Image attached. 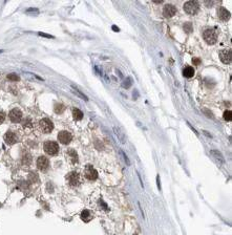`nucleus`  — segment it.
<instances>
[{
	"mask_svg": "<svg viewBox=\"0 0 232 235\" xmlns=\"http://www.w3.org/2000/svg\"><path fill=\"white\" fill-rule=\"evenodd\" d=\"M48 167H50V161L46 156L41 155L37 160V168L39 170L42 171V172H46L48 170Z\"/></svg>",
	"mask_w": 232,
	"mask_h": 235,
	"instance_id": "0eeeda50",
	"label": "nucleus"
},
{
	"mask_svg": "<svg viewBox=\"0 0 232 235\" xmlns=\"http://www.w3.org/2000/svg\"><path fill=\"white\" fill-rule=\"evenodd\" d=\"M183 75H184L186 78H191L194 76V69L193 67L191 66H186L183 70Z\"/></svg>",
	"mask_w": 232,
	"mask_h": 235,
	"instance_id": "dca6fc26",
	"label": "nucleus"
},
{
	"mask_svg": "<svg viewBox=\"0 0 232 235\" xmlns=\"http://www.w3.org/2000/svg\"><path fill=\"white\" fill-rule=\"evenodd\" d=\"M200 62H201V61H200L199 58H194V59H193V63H194V64H195V65H199V64H200Z\"/></svg>",
	"mask_w": 232,
	"mask_h": 235,
	"instance_id": "2f4dec72",
	"label": "nucleus"
},
{
	"mask_svg": "<svg viewBox=\"0 0 232 235\" xmlns=\"http://www.w3.org/2000/svg\"><path fill=\"white\" fill-rule=\"evenodd\" d=\"M204 132H205V133H206V135H207V137H210V138H211V134L209 133V132H207V131H204Z\"/></svg>",
	"mask_w": 232,
	"mask_h": 235,
	"instance_id": "473e14b6",
	"label": "nucleus"
},
{
	"mask_svg": "<svg viewBox=\"0 0 232 235\" xmlns=\"http://www.w3.org/2000/svg\"><path fill=\"white\" fill-rule=\"evenodd\" d=\"M5 120V113L3 111H0V124H2Z\"/></svg>",
	"mask_w": 232,
	"mask_h": 235,
	"instance_id": "bb28decb",
	"label": "nucleus"
},
{
	"mask_svg": "<svg viewBox=\"0 0 232 235\" xmlns=\"http://www.w3.org/2000/svg\"><path fill=\"white\" fill-rule=\"evenodd\" d=\"M184 29H185V32L186 33H191L192 32V25H191V23L190 22H187V23H185L184 24Z\"/></svg>",
	"mask_w": 232,
	"mask_h": 235,
	"instance_id": "5701e85b",
	"label": "nucleus"
},
{
	"mask_svg": "<svg viewBox=\"0 0 232 235\" xmlns=\"http://www.w3.org/2000/svg\"><path fill=\"white\" fill-rule=\"evenodd\" d=\"M81 218L84 221H89V219L91 218V212H89L88 210H84V211L81 213Z\"/></svg>",
	"mask_w": 232,
	"mask_h": 235,
	"instance_id": "aec40b11",
	"label": "nucleus"
},
{
	"mask_svg": "<svg viewBox=\"0 0 232 235\" xmlns=\"http://www.w3.org/2000/svg\"><path fill=\"white\" fill-rule=\"evenodd\" d=\"M100 205L103 207V208H104V210H108L107 206H106V204H104V201H100Z\"/></svg>",
	"mask_w": 232,
	"mask_h": 235,
	"instance_id": "7c9ffc66",
	"label": "nucleus"
},
{
	"mask_svg": "<svg viewBox=\"0 0 232 235\" xmlns=\"http://www.w3.org/2000/svg\"><path fill=\"white\" fill-rule=\"evenodd\" d=\"M220 59L223 63L229 64L231 62V50L230 49H222L220 52Z\"/></svg>",
	"mask_w": 232,
	"mask_h": 235,
	"instance_id": "9b49d317",
	"label": "nucleus"
},
{
	"mask_svg": "<svg viewBox=\"0 0 232 235\" xmlns=\"http://www.w3.org/2000/svg\"><path fill=\"white\" fill-rule=\"evenodd\" d=\"M39 35H40V36H42V37H45V38H54L53 36L47 35V34H45V33H39Z\"/></svg>",
	"mask_w": 232,
	"mask_h": 235,
	"instance_id": "c85d7f7f",
	"label": "nucleus"
},
{
	"mask_svg": "<svg viewBox=\"0 0 232 235\" xmlns=\"http://www.w3.org/2000/svg\"><path fill=\"white\" fill-rule=\"evenodd\" d=\"M32 125H33V124H32V120L29 119V118H27V120L23 122V127L24 128H25V127H32Z\"/></svg>",
	"mask_w": 232,
	"mask_h": 235,
	"instance_id": "a878e982",
	"label": "nucleus"
},
{
	"mask_svg": "<svg viewBox=\"0 0 232 235\" xmlns=\"http://www.w3.org/2000/svg\"><path fill=\"white\" fill-rule=\"evenodd\" d=\"M63 110H64V106L61 105V104H59V105H58V104H57V105L55 106V111H56V112H57V113H61Z\"/></svg>",
	"mask_w": 232,
	"mask_h": 235,
	"instance_id": "393cba45",
	"label": "nucleus"
},
{
	"mask_svg": "<svg viewBox=\"0 0 232 235\" xmlns=\"http://www.w3.org/2000/svg\"><path fill=\"white\" fill-rule=\"evenodd\" d=\"M230 12L227 11L225 7H220L218 9V17L222 21H227V20L230 19Z\"/></svg>",
	"mask_w": 232,
	"mask_h": 235,
	"instance_id": "ddd939ff",
	"label": "nucleus"
},
{
	"mask_svg": "<svg viewBox=\"0 0 232 235\" xmlns=\"http://www.w3.org/2000/svg\"><path fill=\"white\" fill-rule=\"evenodd\" d=\"M130 85H131V79H130V78H127L126 81L123 82V85H122V86L124 87V88H129Z\"/></svg>",
	"mask_w": 232,
	"mask_h": 235,
	"instance_id": "b1692460",
	"label": "nucleus"
},
{
	"mask_svg": "<svg viewBox=\"0 0 232 235\" xmlns=\"http://www.w3.org/2000/svg\"><path fill=\"white\" fill-rule=\"evenodd\" d=\"M66 180H67V183H68L70 186H72V187H76V186H78L80 183L79 173L76 172V171H72V172H70L66 175Z\"/></svg>",
	"mask_w": 232,
	"mask_h": 235,
	"instance_id": "6e6552de",
	"label": "nucleus"
},
{
	"mask_svg": "<svg viewBox=\"0 0 232 235\" xmlns=\"http://www.w3.org/2000/svg\"><path fill=\"white\" fill-rule=\"evenodd\" d=\"M7 80H10V81H19L20 78L18 77V75L16 74H10L7 75Z\"/></svg>",
	"mask_w": 232,
	"mask_h": 235,
	"instance_id": "4be33fe9",
	"label": "nucleus"
},
{
	"mask_svg": "<svg viewBox=\"0 0 232 235\" xmlns=\"http://www.w3.org/2000/svg\"><path fill=\"white\" fill-rule=\"evenodd\" d=\"M38 127L40 129V131L44 132V133H50L54 129V123L47 118H44V119L39 121Z\"/></svg>",
	"mask_w": 232,
	"mask_h": 235,
	"instance_id": "f257e3e1",
	"label": "nucleus"
},
{
	"mask_svg": "<svg viewBox=\"0 0 232 235\" xmlns=\"http://www.w3.org/2000/svg\"><path fill=\"white\" fill-rule=\"evenodd\" d=\"M73 140V135L70 132L66 131V130H62L58 133V141L63 145H67L70 144Z\"/></svg>",
	"mask_w": 232,
	"mask_h": 235,
	"instance_id": "423d86ee",
	"label": "nucleus"
},
{
	"mask_svg": "<svg viewBox=\"0 0 232 235\" xmlns=\"http://www.w3.org/2000/svg\"><path fill=\"white\" fill-rule=\"evenodd\" d=\"M43 149L45 151V153L48 155H56L59 152V145L53 141H47L44 143Z\"/></svg>",
	"mask_w": 232,
	"mask_h": 235,
	"instance_id": "f03ea898",
	"label": "nucleus"
},
{
	"mask_svg": "<svg viewBox=\"0 0 232 235\" xmlns=\"http://www.w3.org/2000/svg\"><path fill=\"white\" fill-rule=\"evenodd\" d=\"M223 118H224V120H225V121H228V122H230V121L232 120V112H231V110H226L225 112H224V115H223Z\"/></svg>",
	"mask_w": 232,
	"mask_h": 235,
	"instance_id": "412c9836",
	"label": "nucleus"
},
{
	"mask_svg": "<svg viewBox=\"0 0 232 235\" xmlns=\"http://www.w3.org/2000/svg\"><path fill=\"white\" fill-rule=\"evenodd\" d=\"M83 173L85 178H87L89 181H95L98 178V172L91 165H87L86 167L84 168Z\"/></svg>",
	"mask_w": 232,
	"mask_h": 235,
	"instance_id": "39448f33",
	"label": "nucleus"
},
{
	"mask_svg": "<svg viewBox=\"0 0 232 235\" xmlns=\"http://www.w3.org/2000/svg\"><path fill=\"white\" fill-rule=\"evenodd\" d=\"M73 117H74V119L76 121H80L83 118V112L80 110L79 108H73Z\"/></svg>",
	"mask_w": 232,
	"mask_h": 235,
	"instance_id": "f3484780",
	"label": "nucleus"
},
{
	"mask_svg": "<svg viewBox=\"0 0 232 235\" xmlns=\"http://www.w3.org/2000/svg\"><path fill=\"white\" fill-rule=\"evenodd\" d=\"M10 120L13 123H19L22 120V112L19 108H14L10 111V115H9Z\"/></svg>",
	"mask_w": 232,
	"mask_h": 235,
	"instance_id": "1a4fd4ad",
	"label": "nucleus"
},
{
	"mask_svg": "<svg viewBox=\"0 0 232 235\" xmlns=\"http://www.w3.org/2000/svg\"><path fill=\"white\" fill-rule=\"evenodd\" d=\"M113 131H115V134L116 137L118 138V140L121 142V144H125L126 143V137H125L124 132L120 129L119 127H116V126L113 127Z\"/></svg>",
	"mask_w": 232,
	"mask_h": 235,
	"instance_id": "2eb2a0df",
	"label": "nucleus"
},
{
	"mask_svg": "<svg viewBox=\"0 0 232 235\" xmlns=\"http://www.w3.org/2000/svg\"><path fill=\"white\" fill-rule=\"evenodd\" d=\"M211 154H212L214 158L218 160V161H220L221 163H224V158H223L222 153H221L220 151L218 150H211Z\"/></svg>",
	"mask_w": 232,
	"mask_h": 235,
	"instance_id": "6ab92c4d",
	"label": "nucleus"
},
{
	"mask_svg": "<svg viewBox=\"0 0 232 235\" xmlns=\"http://www.w3.org/2000/svg\"><path fill=\"white\" fill-rule=\"evenodd\" d=\"M177 13V7L172 4H166L164 6V10H163V15L166 18H171L172 16H175V14Z\"/></svg>",
	"mask_w": 232,
	"mask_h": 235,
	"instance_id": "9d476101",
	"label": "nucleus"
},
{
	"mask_svg": "<svg viewBox=\"0 0 232 235\" xmlns=\"http://www.w3.org/2000/svg\"><path fill=\"white\" fill-rule=\"evenodd\" d=\"M121 153H122V155H123V158H124V161H125V163L127 164V165L129 166L130 165V162H129V160H128V158H127V155L126 154L124 153V152H123L122 150H121Z\"/></svg>",
	"mask_w": 232,
	"mask_h": 235,
	"instance_id": "cd10ccee",
	"label": "nucleus"
},
{
	"mask_svg": "<svg viewBox=\"0 0 232 235\" xmlns=\"http://www.w3.org/2000/svg\"><path fill=\"white\" fill-rule=\"evenodd\" d=\"M157 184H158V189L161 190V182H160V175L157 176Z\"/></svg>",
	"mask_w": 232,
	"mask_h": 235,
	"instance_id": "c756f323",
	"label": "nucleus"
},
{
	"mask_svg": "<svg viewBox=\"0 0 232 235\" xmlns=\"http://www.w3.org/2000/svg\"><path fill=\"white\" fill-rule=\"evenodd\" d=\"M200 5L198 1H187L184 4V11L189 15H194L198 13Z\"/></svg>",
	"mask_w": 232,
	"mask_h": 235,
	"instance_id": "20e7f679",
	"label": "nucleus"
},
{
	"mask_svg": "<svg viewBox=\"0 0 232 235\" xmlns=\"http://www.w3.org/2000/svg\"><path fill=\"white\" fill-rule=\"evenodd\" d=\"M204 40L207 42L208 44H214L218 40V33H216L215 29H208L204 31L203 33Z\"/></svg>",
	"mask_w": 232,
	"mask_h": 235,
	"instance_id": "7ed1b4c3",
	"label": "nucleus"
},
{
	"mask_svg": "<svg viewBox=\"0 0 232 235\" xmlns=\"http://www.w3.org/2000/svg\"><path fill=\"white\" fill-rule=\"evenodd\" d=\"M66 158H68V161L72 164H77L78 163V154L74 149H70L66 152Z\"/></svg>",
	"mask_w": 232,
	"mask_h": 235,
	"instance_id": "4468645a",
	"label": "nucleus"
},
{
	"mask_svg": "<svg viewBox=\"0 0 232 235\" xmlns=\"http://www.w3.org/2000/svg\"><path fill=\"white\" fill-rule=\"evenodd\" d=\"M72 91H73V94H75L76 96H78L79 98H81V99H83V100H85V101H88V98H87L86 96L84 94H82L81 91L79 90V89L77 88V87H74V86H72Z\"/></svg>",
	"mask_w": 232,
	"mask_h": 235,
	"instance_id": "a211bd4d",
	"label": "nucleus"
},
{
	"mask_svg": "<svg viewBox=\"0 0 232 235\" xmlns=\"http://www.w3.org/2000/svg\"><path fill=\"white\" fill-rule=\"evenodd\" d=\"M4 141H5V143H6V144L13 145V144H15L17 141H18V139H17V135L14 133V132L7 131L6 133L4 134Z\"/></svg>",
	"mask_w": 232,
	"mask_h": 235,
	"instance_id": "f8f14e48",
	"label": "nucleus"
}]
</instances>
